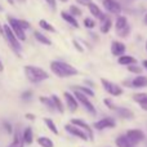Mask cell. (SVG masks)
Instances as JSON below:
<instances>
[{
	"label": "cell",
	"mask_w": 147,
	"mask_h": 147,
	"mask_svg": "<svg viewBox=\"0 0 147 147\" xmlns=\"http://www.w3.org/2000/svg\"><path fill=\"white\" fill-rule=\"evenodd\" d=\"M51 70L58 78H69V76L78 75V70L75 67L62 61H53L51 63Z\"/></svg>",
	"instance_id": "6da1fadb"
},
{
	"label": "cell",
	"mask_w": 147,
	"mask_h": 147,
	"mask_svg": "<svg viewBox=\"0 0 147 147\" xmlns=\"http://www.w3.org/2000/svg\"><path fill=\"white\" fill-rule=\"evenodd\" d=\"M25 74L28 80L35 84L47 80V79L49 78V74L45 70H43L41 67H38V66H32V65L25 66Z\"/></svg>",
	"instance_id": "7a4b0ae2"
},
{
	"label": "cell",
	"mask_w": 147,
	"mask_h": 147,
	"mask_svg": "<svg viewBox=\"0 0 147 147\" xmlns=\"http://www.w3.org/2000/svg\"><path fill=\"white\" fill-rule=\"evenodd\" d=\"M115 26H116V32L120 38H127L130 34V26L128 23L127 17H124V16H117Z\"/></svg>",
	"instance_id": "3957f363"
},
{
	"label": "cell",
	"mask_w": 147,
	"mask_h": 147,
	"mask_svg": "<svg viewBox=\"0 0 147 147\" xmlns=\"http://www.w3.org/2000/svg\"><path fill=\"white\" fill-rule=\"evenodd\" d=\"M3 31H4L5 38H7L8 43L10 44V47L13 48V51H14L17 54H20V53H21V49H22V48H21L20 40L16 38V35L13 34V31L10 30V27H9L8 25H4V26H3Z\"/></svg>",
	"instance_id": "277c9868"
},
{
	"label": "cell",
	"mask_w": 147,
	"mask_h": 147,
	"mask_svg": "<svg viewBox=\"0 0 147 147\" xmlns=\"http://www.w3.org/2000/svg\"><path fill=\"white\" fill-rule=\"evenodd\" d=\"M8 26L10 27V30L13 31V34L16 35V38H17L18 40H21V41L26 40V34H25V31L21 28L20 23H18V20H16V18H13V17H8Z\"/></svg>",
	"instance_id": "5b68a950"
},
{
	"label": "cell",
	"mask_w": 147,
	"mask_h": 147,
	"mask_svg": "<svg viewBox=\"0 0 147 147\" xmlns=\"http://www.w3.org/2000/svg\"><path fill=\"white\" fill-rule=\"evenodd\" d=\"M101 83H102V85H103L105 90H106L109 94H111V96L117 97V96H121V94H123L121 86L117 85V84L111 83V81L106 80V79H101Z\"/></svg>",
	"instance_id": "8992f818"
},
{
	"label": "cell",
	"mask_w": 147,
	"mask_h": 147,
	"mask_svg": "<svg viewBox=\"0 0 147 147\" xmlns=\"http://www.w3.org/2000/svg\"><path fill=\"white\" fill-rule=\"evenodd\" d=\"M74 97L76 98L78 103H81V105H83L84 109H85L86 111L90 112L92 115H96V109H94V106L92 105V102L89 101L88 97L84 96V94H81L80 92H76V90H75V94H74Z\"/></svg>",
	"instance_id": "52a82bcc"
},
{
	"label": "cell",
	"mask_w": 147,
	"mask_h": 147,
	"mask_svg": "<svg viewBox=\"0 0 147 147\" xmlns=\"http://www.w3.org/2000/svg\"><path fill=\"white\" fill-rule=\"evenodd\" d=\"M125 137H127L128 140H129L130 142L136 146L137 143L142 142V141L145 140V133H143L142 130H140V129H130V130H128L127 132Z\"/></svg>",
	"instance_id": "ba28073f"
},
{
	"label": "cell",
	"mask_w": 147,
	"mask_h": 147,
	"mask_svg": "<svg viewBox=\"0 0 147 147\" xmlns=\"http://www.w3.org/2000/svg\"><path fill=\"white\" fill-rule=\"evenodd\" d=\"M71 124L72 125H75V127H78V128H80L83 132H85L86 133V136H88V138L90 141H93L94 140V134H93V130H92V128L89 127L88 124H86L84 120H81V119H71Z\"/></svg>",
	"instance_id": "9c48e42d"
},
{
	"label": "cell",
	"mask_w": 147,
	"mask_h": 147,
	"mask_svg": "<svg viewBox=\"0 0 147 147\" xmlns=\"http://www.w3.org/2000/svg\"><path fill=\"white\" fill-rule=\"evenodd\" d=\"M103 7L106 8L107 12L112 13V14L120 16V13H121V5L116 0H103Z\"/></svg>",
	"instance_id": "30bf717a"
},
{
	"label": "cell",
	"mask_w": 147,
	"mask_h": 147,
	"mask_svg": "<svg viewBox=\"0 0 147 147\" xmlns=\"http://www.w3.org/2000/svg\"><path fill=\"white\" fill-rule=\"evenodd\" d=\"M115 125H116V121L112 117H103V119L94 123V128L97 130H103V129H107V128H115Z\"/></svg>",
	"instance_id": "8fae6325"
},
{
	"label": "cell",
	"mask_w": 147,
	"mask_h": 147,
	"mask_svg": "<svg viewBox=\"0 0 147 147\" xmlns=\"http://www.w3.org/2000/svg\"><path fill=\"white\" fill-rule=\"evenodd\" d=\"M65 129H66V132H69L70 134L75 136V137L80 138V140H83V141H88V140H89L85 132H83V130H81L80 128L75 127V125H72V124H67V125H65Z\"/></svg>",
	"instance_id": "7c38bea8"
},
{
	"label": "cell",
	"mask_w": 147,
	"mask_h": 147,
	"mask_svg": "<svg viewBox=\"0 0 147 147\" xmlns=\"http://www.w3.org/2000/svg\"><path fill=\"white\" fill-rule=\"evenodd\" d=\"M125 49H127V47H125V44H123L121 41H112V44H111V53L114 54V56H116V57L124 56Z\"/></svg>",
	"instance_id": "4fadbf2b"
},
{
	"label": "cell",
	"mask_w": 147,
	"mask_h": 147,
	"mask_svg": "<svg viewBox=\"0 0 147 147\" xmlns=\"http://www.w3.org/2000/svg\"><path fill=\"white\" fill-rule=\"evenodd\" d=\"M65 99H66V106H67V109L70 110L71 112H75L76 110H78V106H79V103H78V101H76V98L72 96L71 93H69V92H65Z\"/></svg>",
	"instance_id": "5bb4252c"
},
{
	"label": "cell",
	"mask_w": 147,
	"mask_h": 147,
	"mask_svg": "<svg viewBox=\"0 0 147 147\" xmlns=\"http://www.w3.org/2000/svg\"><path fill=\"white\" fill-rule=\"evenodd\" d=\"M86 7H88L89 12H90L92 14H93L96 18H98V20H101V21H102L105 17H106V16L103 14V12H102L101 9H99V7L96 4V3H93V1H92V3H89V4L86 5Z\"/></svg>",
	"instance_id": "9a60e30c"
},
{
	"label": "cell",
	"mask_w": 147,
	"mask_h": 147,
	"mask_svg": "<svg viewBox=\"0 0 147 147\" xmlns=\"http://www.w3.org/2000/svg\"><path fill=\"white\" fill-rule=\"evenodd\" d=\"M114 111L116 112L120 117H123V119H133V116H134V114H133L129 109H125V107H120V106L116 107L115 106Z\"/></svg>",
	"instance_id": "2e32d148"
},
{
	"label": "cell",
	"mask_w": 147,
	"mask_h": 147,
	"mask_svg": "<svg viewBox=\"0 0 147 147\" xmlns=\"http://www.w3.org/2000/svg\"><path fill=\"white\" fill-rule=\"evenodd\" d=\"M133 99L137 103H140V106L145 111H147V93H134L133 94Z\"/></svg>",
	"instance_id": "e0dca14e"
},
{
	"label": "cell",
	"mask_w": 147,
	"mask_h": 147,
	"mask_svg": "<svg viewBox=\"0 0 147 147\" xmlns=\"http://www.w3.org/2000/svg\"><path fill=\"white\" fill-rule=\"evenodd\" d=\"M130 86H134V88H145L147 86V78L142 75H138L137 78H134L130 83Z\"/></svg>",
	"instance_id": "ac0fdd59"
},
{
	"label": "cell",
	"mask_w": 147,
	"mask_h": 147,
	"mask_svg": "<svg viewBox=\"0 0 147 147\" xmlns=\"http://www.w3.org/2000/svg\"><path fill=\"white\" fill-rule=\"evenodd\" d=\"M22 140H23V143L26 145H31L34 142V132H32V128L31 127H27L22 133Z\"/></svg>",
	"instance_id": "d6986e66"
},
{
	"label": "cell",
	"mask_w": 147,
	"mask_h": 147,
	"mask_svg": "<svg viewBox=\"0 0 147 147\" xmlns=\"http://www.w3.org/2000/svg\"><path fill=\"white\" fill-rule=\"evenodd\" d=\"M117 62H119L120 65H123V66H130V65L137 63V59L133 56H121V57H119Z\"/></svg>",
	"instance_id": "ffe728a7"
},
{
	"label": "cell",
	"mask_w": 147,
	"mask_h": 147,
	"mask_svg": "<svg viewBox=\"0 0 147 147\" xmlns=\"http://www.w3.org/2000/svg\"><path fill=\"white\" fill-rule=\"evenodd\" d=\"M111 25H112V21L110 17H105L103 20L101 21V26H99V30H101L102 34H107L110 31V28H111Z\"/></svg>",
	"instance_id": "44dd1931"
},
{
	"label": "cell",
	"mask_w": 147,
	"mask_h": 147,
	"mask_svg": "<svg viewBox=\"0 0 147 147\" xmlns=\"http://www.w3.org/2000/svg\"><path fill=\"white\" fill-rule=\"evenodd\" d=\"M61 16H62V18H63V20L66 21L67 23H70V25L72 26V27L79 28V22H78V20H76L75 17H72L70 13H67V12H61Z\"/></svg>",
	"instance_id": "7402d4cb"
},
{
	"label": "cell",
	"mask_w": 147,
	"mask_h": 147,
	"mask_svg": "<svg viewBox=\"0 0 147 147\" xmlns=\"http://www.w3.org/2000/svg\"><path fill=\"white\" fill-rule=\"evenodd\" d=\"M51 99L53 101V105H54L56 111H58L59 114H63L65 112V106H63V103H62V101L59 99V97H57L56 94H53V96H51Z\"/></svg>",
	"instance_id": "603a6c76"
},
{
	"label": "cell",
	"mask_w": 147,
	"mask_h": 147,
	"mask_svg": "<svg viewBox=\"0 0 147 147\" xmlns=\"http://www.w3.org/2000/svg\"><path fill=\"white\" fill-rule=\"evenodd\" d=\"M115 143H116L117 147H136L127 137H125V136H120V137H117L116 141H115Z\"/></svg>",
	"instance_id": "cb8c5ba5"
},
{
	"label": "cell",
	"mask_w": 147,
	"mask_h": 147,
	"mask_svg": "<svg viewBox=\"0 0 147 147\" xmlns=\"http://www.w3.org/2000/svg\"><path fill=\"white\" fill-rule=\"evenodd\" d=\"M72 89L76 92H80L81 94H84V96H86V97H94V92L90 88H88V86L75 85V86H72Z\"/></svg>",
	"instance_id": "d4e9b609"
},
{
	"label": "cell",
	"mask_w": 147,
	"mask_h": 147,
	"mask_svg": "<svg viewBox=\"0 0 147 147\" xmlns=\"http://www.w3.org/2000/svg\"><path fill=\"white\" fill-rule=\"evenodd\" d=\"M25 143H23V140H22V136H20V133L16 132L14 133V138H13V142L10 143L8 147H23Z\"/></svg>",
	"instance_id": "484cf974"
},
{
	"label": "cell",
	"mask_w": 147,
	"mask_h": 147,
	"mask_svg": "<svg viewBox=\"0 0 147 147\" xmlns=\"http://www.w3.org/2000/svg\"><path fill=\"white\" fill-rule=\"evenodd\" d=\"M34 36H35L36 40H38L39 43H41V44H45V45H51L52 44L51 39H48L45 35H43V34L39 32V31H35V32H34Z\"/></svg>",
	"instance_id": "4316f807"
},
{
	"label": "cell",
	"mask_w": 147,
	"mask_h": 147,
	"mask_svg": "<svg viewBox=\"0 0 147 147\" xmlns=\"http://www.w3.org/2000/svg\"><path fill=\"white\" fill-rule=\"evenodd\" d=\"M38 143H39V146L40 147H54L53 141H52L51 138H48V137H44V136L38 138Z\"/></svg>",
	"instance_id": "83f0119b"
},
{
	"label": "cell",
	"mask_w": 147,
	"mask_h": 147,
	"mask_svg": "<svg viewBox=\"0 0 147 147\" xmlns=\"http://www.w3.org/2000/svg\"><path fill=\"white\" fill-rule=\"evenodd\" d=\"M44 123H45V125L47 127H48V129L51 130L52 133H53V134H58V128L56 127V124H54V121L52 119H49V117H45V119H44Z\"/></svg>",
	"instance_id": "f1b7e54d"
},
{
	"label": "cell",
	"mask_w": 147,
	"mask_h": 147,
	"mask_svg": "<svg viewBox=\"0 0 147 147\" xmlns=\"http://www.w3.org/2000/svg\"><path fill=\"white\" fill-rule=\"evenodd\" d=\"M39 26H40L41 28H44L45 31H49V32H56V28H54L49 22H47L45 20H40V22H39Z\"/></svg>",
	"instance_id": "f546056e"
},
{
	"label": "cell",
	"mask_w": 147,
	"mask_h": 147,
	"mask_svg": "<svg viewBox=\"0 0 147 147\" xmlns=\"http://www.w3.org/2000/svg\"><path fill=\"white\" fill-rule=\"evenodd\" d=\"M40 102L43 105H45V106L48 107L51 111H56V109H54V105H53V101H52L51 98H48V97H40Z\"/></svg>",
	"instance_id": "4dcf8cb0"
},
{
	"label": "cell",
	"mask_w": 147,
	"mask_h": 147,
	"mask_svg": "<svg viewBox=\"0 0 147 147\" xmlns=\"http://www.w3.org/2000/svg\"><path fill=\"white\" fill-rule=\"evenodd\" d=\"M128 70L133 74H137V75H141V74H142V69H141L138 65H130V66H128Z\"/></svg>",
	"instance_id": "1f68e13d"
},
{
	"label": "cell",
	"mask_w": 147,
	"mask_h": 147,
	"mask_svg": "<svg viewBox=\"0 0 147 147\" xmlns=\"http://www.w3.org/2000/svg\"><path fill=\"white\" fill-rule=\"evenodd\" d=\"M70 14H71L72 17H79V16H81V10L79 9L76 5H71V7H70Z\"/></svg>",
	"instance_id": "d6a6232c"
},
{
	"label": "cell",
	"mask_w": 147,
	"mask_h": 147,
	"mask_svg": "<svg viewBox=\"0 0 147 147\" xmlns=\"http://www.w3.org/2000/svg\"><path fill=\"white\" fill-rule=\"evenodd\" d=\"M18 23H20L21 28H22L23 31H26V30H28V28H31V25L27 22V21H25V20H18Z\"/></svg>",
	"instance_id": "836d02e7"
},
{
	"label": "cell",
	"mask_w": 147,
	"mask_h": 147,
	"mask_svg": "<svg viewBox=\"0 0 147 147\" xmlns=\"http://www.w3.org/2000/svg\"><path fill=\"white\" fill-rule=\"evenodd\" d=\"M84 25H85L86 28H93L96 26V22L92 18H84Z\"/></svg>",
	"instance_id": "e575fe53"
},
{
	"label": "cell",
	"mask_w": 147,
	"mask_h": 147,
	"mask_svg": "<svg viewBox=\"0 0 147 147\" xmlns=\"http://www.w3.org/2000/svg\"><path fill=\"white\" fill-rule=\"evenodd\" d=\"M3 127H4L5 132H7L8 134H13V127H12V124H10V123L3 121Z\"/></svg>",
	"instance_id": "d590c367"
},
{
	"label": "cell",
	"mask_w": 147,
	"mask_h": 147,
	"mask_svg": "<svg viewBox=\"0 0 147 147\" xmlns=\"http://www.w3.org/2000/svg\"><path fill=\"white\" fill-rule=\"evenodd\" d=\"M103 102H105V105H106V106L109 107L110 110H114L115 105L112 103V101H111V99H110V98H105V99H103Z\"/></svg>",
	"instance_id": "8d00e7d4"
},
{
	"label": "cell",
	"mask_w": 147,
	"mask_h": 147,
	"mask_svg": "<svg viewBox=\"0 0 147 147\" xmlns=\"http://www.w3.org/2000/svg\"><path fill=\"white\" fill-rule=\"evenodd\" d=\"M45 1L49 4V7H51V9H52V10H56V7H57L56 0H45Z\"/></svg>",
	"instance_id": "74e56055"
},
{
	"label": "cell",
	"mask_w": 147,
	"mask_h": 147,
	"mask_svg": "<svg viewBox=\"0 0 147 147\" xmlns=\"http://www.w3.org/2000/svg\"><path fill=\"white\" fill-rule=\"evenodd\" d=\"M31 96H32V92H31V90H26L25 93H22V99H28Z\"/></svg>",
	"instance_id": "f35d334b"
},
{
	"label": "cell",
	"mask_w": 147,
	"mask_h": 147,
	"mask_svg": "<svg viewBox=\"0 0 147 147\" xmlns=\"http://www.w3.org/2000/svg\"><path fill=\"white\" fill-rule=\"evenodd\" d=\"M72 44H74V45H75V48L78 49L79 52H83V51H84V49H83V47H81L80 44H79V43H78V41H76V40H72Z\"/></svg>",
	"instance_id": "ab89813d"
},
{
	"label": "cell",
	"mask_w": 147,
	"mask_h": 147,
	"mask_svg": "<svg viewBox=\"0 0 147 147\" xmlns=\"http://www.w3.org/2000/svg\"><path fill=\"white\" fill-rule=\"evenodd\" d=\"M25 117L26 119H28V120H35V115L34 114H26Z\"/></svg>",
	"instance_id": "60d3db41"
},
{
	"label": "cell",
	"mask_w": 147,
	"mask_h": 147,
	"mask_svg": "<svg viewBox=\"0 0 147 147\" xmlns=\"http://www.w3.org/2000/svg\"><path fill=\"white\" fill-rule=\"evenodd\" d=\"M78 3H80L83 5H88L89 3H92V0H78Z\"/></svg>",
	"instance_id": "b9f144b4"
},
{
	"label": "cell",
	"mask_w": 147,
	"mask_h": 147,
	"mask_svg": "<svg viewBox=\"0 0 147 147\" xmlns=\"http://www.w3.org/2000/svg\"><path fill=\"white\" fill-rule=\"evenodd\" d=\"M1 71H4V65L1 63V61H0V72Z\"/></svg>",
	"instance_id": "7bdbcfd3"
},
{
	"label": "cell",
	"mask_w": 147,
	"mask_h": 147,
	"mask_svg": "<svg viewBox=\"0 0 147 147\" xmlns=\"http://www.w3.org/2000/svg\"><path fill=\"white\" fill-rule=\"evenodd\" d=\"M143 67L147 70V59H146V61H143Z\"/></svg>",
	"instance_id": "ee69618b"
},
{
	"label": "cell",
	"mask_w": 147,
	"mask_h": 147,
	"mask_svg": "<svg viewBox=\"0 0 147 147\" xmlns=\"http://www.w3.org/2000/svg\"><path fill=\"white\" fill-rule=\"evenodd\" d=\"M143 21H145V23H146V25H147V13H146V14H145V18H143Z\"/></svg>",
	"instance_id": "f6af8a7d"
},
{
	"label": "cell",
	"mask_w": 147,
	"mask_h": 147,
	"mask_svg": "<svg viewBox=\"0 0 147 147\" xmlns=\"http://www.w3.org/2000/svg\"><path fill=\"white\" fill-rule=\"evenodd\" d=\"M0 32H1V34H4V31H3V27H1V25H0Z\"/></svg>",
	"instance_id": "bcb514c9"
},
{
	"label": "cell",
	"mask_w": 147,
	"mask_h": 147,
	"mask_svg": "<svg viewBox=\"0 0 147 147\" xmlns=\"http://www.w3.org/2000/svg\"><path fill=\"white\" fill-rule=\"evenodd\" d=\"M18 1H21V3H25V1H26V0H18Z\"/></svg>",
	"instance_id": "7dc6e473"
},
{
	"label": "cell",
	"mask_w": 147,
	"mask_h": 147,
	"mask_svg": "<svg viewBox=\"0 0 147 147\" xmlns=\"http://www.w3.org/2000/svg\"><path fill=\"white\" fill-rule=\"evenodd\" d=\"M146 51H147V41H146Z\"/></svg>",
	"instance_id": "c3c4849f"
},
{
	"label": "cell",
	"mask_w": 147,
	"mask_h": 147,
	"mask_svg": "<svg viewBox=\"0 0 147 147\" xmlns=\"http://www.w3.org/2000/svg\"><path fill=\"white\" fill-rule=\"evenodd\" d=\"M1 10H3V8H1V7H0V12H1Z\"/></svg>",
	"instance_id": "681fc988"
},
{
	"label": "cell",
	"mask_w": 147,
	"mask_h": 147,
	"mask_svg": "<svg viewBox=\"0 0 147 147\" xmlns=\"http://www.w3.org/2000/svg\"><path fill=\"white\" fill-rule=\"evenodd\" d=\"M61 1H67V0H61Z\"/></svg>",
	"instance_id": "f907efd6"
}]
</instances>
